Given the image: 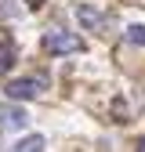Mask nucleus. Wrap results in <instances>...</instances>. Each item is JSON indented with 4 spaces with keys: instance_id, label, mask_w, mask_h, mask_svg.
Returning a JSON list of instances; mask_svg holds the SVG:
<instances>
[{
    "instance_id": "nucleus-1",
    "label": "nucleus",
    "mask_w": 145,
    "mask_h": 152,
    "mask_svg": "<svg viewBox=\"0 0 145 152\" xmlns=\"http://www.w3.org/2000/svg\"><path fill=\"white\" fill-rule=\"evenodd\" d=\"M44 51L47 54H76V51H83V40L65 33V29H47L44 33Z\"/></svg>"
},
{
    "instance_id": "nucleus-2",
    "label": "nucleus",
    "mask_w": 145,
    "mask_h": 152,
    "mask_svg": "<svg viewBox=\"0 0 145 152\" xmlns=\"http://www.w3.org/2000/svg\"><path fill=\"white\" fill-rule=\"evenodd\" d=\"M29 123V112L22 105H15V102H0V127H7V130H22Z\"/></svg>"
},
{
    "instance_id": "nucleus-3",
    "label": "nucleus",
    "mask_w": 145,
    "mask_h": 152,
    "mask_svg": "<svg viewBox=\"0 0 145 152\" xmlns=\"http://www.w3.org/2000/svg\"><path fill=\"white\" fill-rule=\"evenodd\" d=\"M40 91H44V80H11V83H7V102L36 98Z\"/></svg>"
},
{
    "instance_id": "nucleus-4",
    "label": "nucleus",
    "mask_w": 145,
    "mask_h": 152,
    "mask_svg": "<svg viewBox=\"0 0 145 152\" xmlns=\"http://www.w3.org/2000/svg\"><path fill=\"white\" fill-rule=\"evenodd\" d=\"M76 18H80V26H87V29H98V26L105 22V15H102L98 7H87V4L76 7Z\"/></svg>"
},
{
    "instance_id": "nucleus-5",
    "label": "nucleus",
    "mask_w": 145,
    "mask_h": 152,
    "mask_svg": "<svg viewBox=\"0 0 145 152\" xmlns=\"http://www.w3.org/2000/svg\"><path fill=\"white\" fill-rule=\"evenodd\" d=\"M11 152H44V138H40V134H29V138L18 141Z\"/></svg>"
},
{
    "instance_id": "nucleus-6",
    "label": "nucleus",
    "mask_w": 145,
    "mask_h": 152,
    "mask_svg": "<svg viewBox=\"0 0 145 152\" xmlns=\"http://www.w3.org/2000/svg\"><path fill=\"white\" fill-rule=\"evenodd\" d=\"M11 65H15V47L7 40H0V72H7Z\"/></svg>"
},
{
    "instance_id": "nucleus-7",
    "label": "nucleus",
    "mask_w": 145,
    "mask_h": 152,
    "mask_svg": "<svg viewBox=\"0 0 145 152\" xmlns=\"http://www.w3.org/2000/svg\"><path fill=\"white\" fill-rule=\"evenodd\" d=\"M127 40H131V44H141V47H145V26H127Z\"/></svg>"
},
{
    "instance_id": "nucleus-8",
    "label": "nucleus",
    "mask_w": 145,
    "mask_h": 152,
    "mask_svg": "<svg viewBox=\"0 0 145 152\" xmlns=\"http://www.w3.org/2000/svg\"><path fill=\"white\" fill-rule=\"evenodd\" d=\"M0 15L4 18H18V0H0Z\"/></svg>"
},
{
    "instance_id": "nucleus-9",
    "label": "nucleus",
    "mask_w": 145,
    "mask_h": 152,
    "mask_svg": "<svg viewBox=\"0 0 145 152\" xmlns=\"http://www.w3.org/2000/svg\"><path fill=\"white\" fill-rule=\"evenodd\" d=\"M138 152H145V138H141V141H138Z\"/></svg>"
},
{
    "instance_id": "nucleus-10",
    "label": "nucleus",
    "mask_w": 145,
    "mask_h": 152,
    "mask_svg": "<svg viewBox=\"0 0 145 152\" xmlns=\"http://www.w3.org/2000/svg\"><path fill=\"white\" fill-rule=\"evenodd\" d=\"M29 4H33V7H36V4H44V0H29Z\"/></svg>"
}]
</instances>
